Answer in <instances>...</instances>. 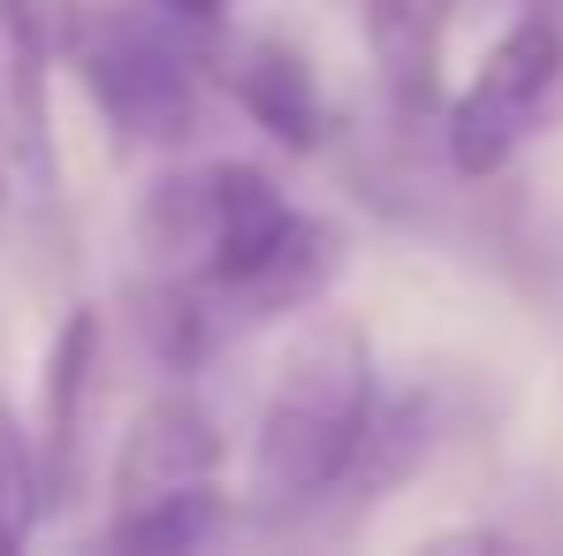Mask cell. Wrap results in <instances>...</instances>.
I'll list each match as a JSON object with an SVG mask.
<instances>
[{
  "mask_svg": "<svg viewBox=\"0 0 563 556\" xmlns=\"http://www.w3.org/2000/svg\"><path fill=\"white\" fill-rule=\"evenodd\" d=\"M374 404V344L358 320L320 313L289 351H282L267 404H260V450L252 488L267 511H312L351 458L358 427Z\"/></svg>",
  "mask_w": 563,
  "mask_h": 556,
  "instance_id": "cell-1",
  "label": "cell"
},
{
  "mask_svg": "<svg viewBox=\"0 0 563 556\" xmlns=\"http://www.w3.org/2000/svg\"><path fill=\"white\" fill-rule=\"evenodd\" d=\"M77 69L107 122L122 138L145 145H184L198 122V54H190V23L161 15V8H130V15H99L77 39Z\"/></svg>",
  "mask_w": 563,
  "mask_h": 556,
  "instance_id": "cell-2",
  "label": "cell"
},
{
  "mask_svg": "<svg viewBox=\"0 0 563 556\" xmlns=\"http://www.w3.org/2000/svg\"><path fill=\"white\" fill-rule=\"evenodd\" d=\"M556 85H563V23L533 8L487 46L472 85L450 99V122H442L450 168L457 176H503L510 153L526 145V130L541 122V107L556 99Z\"/></svg>",
  "mask_w": 563,
  "mask_h": 556,
  "instance_id": "cell-3",
  "label": "cell"
},
{
  "mask_svg": "<svg viewBox=\"0 0 563 556\" xmlns=\"http://www.w3.org/2000/svg\"><path fill=\"white\" fill-rule=\"evenodd\" d=\"M221 480V427L198 396H153L122 450H114V511H137L153 495H176V488H206Z\"/></svg>",
  "mask_w": 563,
  "mask_h": 556,
  "instance_id": "cell-4",
  "label": "cell"
},
{
  "mask_svg": "<svg viewBox=\"0 0 563 556\" xmlns=\"http://www.w3.org/2000/svg\"><path fill=\"white\" fill-rule=\"evenodd\" d=\"M0 184L23 198L54 190V130H46V31L31 0H0Z\"/></svg>",
  "mask_w": 563,
  "mask_h": 556,
  "instance_id": "cell-5",
  "label": "cell"
},
{
  "mask_svg": "<svg viewBox=\"0 0 563 556\" xmlns=\"http://www.w3.org/2000/svg\"><path fill=\"white\" fill-rule=\"evenodd\" d=\"M92 373H99V313H69L54 351H46V389H38V488L46 511L69 495L77 480V450H85V404H92Z\"/></svg>",
  "mask_w": 563,
  "mask_h": 556,
  "instance_id": "cell-6",
  "label": "cell"
},
{
  "mask_svg": "<svg viewBox=\"0 0 563 556\" xmlns=\"http://www.w3.org/2000/svg\"><path fill=\"white\" fill-rule=\"evenodd\" d=\"M229 92L244 99V115L289 153H312L328 138V99L312 85V62L289 54L282 39H252V46L229 54Z\"/></svg>",
  "mask_w": 563,
  "mask_h": 556,
  "instance_id": "cell-7",
  "label": "cell"
},
{
  "mask_svg": "<svg viewBox=\"0 0 563 556\" xmlns=\"http://www.w3.org/2000/svg\"><path fill=\"white\" fill-rule=\"evenodd\" d=\"M457 0H366V46L388 99L404 115H427L442 92V39H450Z\"/></svg>",
  "mask_w": 563,
  "mask_h": 556,
  "instance_id": "cell-8",
  "label": "cell"
},
{
  "mask_svg": "<svg viewBox=\"0 0 563 556\" xmlns=\"http://www.w3.org/2000/svg\"><path fill=\"white\" fill-rule=\"evenodd\" d=\"M427 450H434V412H427V396H374V404H366V427H358V443H351V458H343V472H335L328 495H343V503H380L396 480L419 472Z\"/></svg>",
  "mask_w": 563,
  "mask_h": 556,
  "instance_id": "cell-9",
  "label": "cell"
},
{
  "mask_svg": "<svg viewBox=\"0 0 563 556\" xmlns=\"http://www.w3.org/2000/svg\"><path fill=\"white\" fill-rule=\"evenodd\" d=\"M343 268V237H335V221H320V214H289L275 237V252L260 260V275L236 290V313H297V305H312L328 282Z\"/></svg>",
  "mask_w": 563,
  "mask_h": 556,
  "instance_id": "cell-10",
  "label": "cell"
},
{
  "mask_svg": "<svg viewBox=\"0 0 563 556\" xmlns=\"http://www.w3.org/2000/svg\"><path fill=\"white\" fill-rule=\"evenodd\" d=\"M221 526V488H176V495H153L137 511H114L107 542L114 549H198L206 534Z\"/></svg>",
  "mask_w": 563,
  "mask_h": 556,
  "instance_id": "cell-11",
  "label": "cell"
},
{
  "mask_svg": "<svg viewBox=\"0 0 563 556\" xmlns=\"http://www.w3.org/2000/svg\"><path fill=\"white\" fill-rule=\"evenodd\" d=\"M0 519L31 542V526L46 519V488H38V450H31V435L0 412Z\"/></svg>",
  "mask_w": 563,
  "mask_h": 556,
  "instance_id": "cell-12",
  "label": "cell"
},
{
  "mask_svg": "<svg viewBox=\"0 0 563 556\" xmlns=\"http://www.w3.org/2000/svg\"><path fill=\"white\" fill-rule=\"evenodd\" d=\"M145 8H161V15H176V23H198V31H206V23H221L229 0H145Z\"/></svg>",
  "mask_w": 563,
  "mask_h": 556,
  "instance_id": "cell-13",
  "label": "cell"
},
{
  "mask_svg": "<svg viewBox=\"0 0 563 556\" xmlns=\"http://www.w3.org/2000/svg\"><path fill=\"white\" fill-rule=\"evenodd\" d=\"M0 549H23V534H15V526H8V519H0Z\"/></svg>",
  "mask_w": 563,
  "mask_h": 556,
  "instance_id": "cell-14",
  "label": "cell"
}]
</instances>
